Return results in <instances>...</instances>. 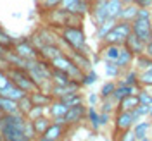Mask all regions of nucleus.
I'll return each instance as SVG.
<instances>
[{"instance_id":"nucleus-1","label":"nucleus","mask_w":152,"mask_h":141,"mask_svg":"<svg viewBox=\"0 0 152 141\" xmlns=\"http://www.w3.org/2000/svg\"><path fill=\"white\" fill-rule=\"evenodd\" d=\"M61 38L67 43L69 48L78 50V52L90 57L92 52H90V47L86 45V36L81 26H66V28H62L61 29Z\"/></svg>"},{"instance_id":"nucleus-2","label":"nucleus","mask_w":152,"mask_h":141,"mask_svg":"<svg viewBox=\"0 0 152 141\" xmlns=\"http://www.w3.org/2000/svg\"><path fill=\"white\" fill-rule=\"evenodd\" d=\"M2 71H4L10 81L18 86V88H21L24 93L29 95V93H33V91H37V90H40L38 85L33 81V77L28 74L26 69H21V67H14V66L5 64V67H4Z\"/></svg>"},{"instance_id":"nucleus-3","label":"nucleus","mask_w":152,"mask_h":141,"mask_svg":"<svg viewBox=\"0 0 152 141\" xmlns=\"http://www.w3.org/2000/svg\"><path fill=\"white\" fill-rule=\"evenodd\" d=\"M132 33V22H126V21H118L114 24V28L105 35V38L100 43H111V45H119L123 47L126 38L130 36Z\"/></svg>"},{"instance_id":"nucleus-4","label":"nucleus","mask_w":152,"mask_h":141,"mask_svg":"<svg viewBox=\"0 0 152 141\" xmlns=\"http://www.w3.org/2000/svg\"><path fill=\"white\" fill-rule=\"evenodd\" d=\"M113 122H114V138H118L121 132L133 129L135 119H133L132 112H128V110H116Z\"/></svg>"},{"instance_id":"nucleus-5","label":"nucleus","mask_w":152,"mask_h":141,"mask_svg":"<svg viewBox=\"0 0 152 141\" xmlns=\"http://www.w3.org/2000/svg\"><path fill=\"white\" fill-rule=\"evenodd\" d=\"M12 50L18 54L19 57H23L24 60H38L40 59V52H38L35 45L29 41V40H21V41H16Z\"/></svg>"},{"instance_id":"nucleus-6","label":"nucleus","mask_w":152,"mask_h":141,"mask_svg":"<svg viewBox=\"0 0 152 141\" xmlns=\"http://www.w3.org/2000/svg\"><path fill=\"white\" fill-rule=\"evenodd\" d=\"M151 24L152 19L135 17L132 21V33H135L140 40H143L147 43V41H151Z\"/></svg>"},{"instance_id":"nucleus-7","label":"nucleus","mask_w":152,"mask_h":141,"mask_svg":"<svg viewBox=\"0 0 152 141\" xmlns=\"http://www.w3.org/2000/svg\"><path fill=\"white\" fill-rule=\"evenodd\" d=\"M85 117H86V107L83 103H78L67 108V112L64 114V122H66L67 127H71V126L80 124Z\"/></svg>"},{"instance_id":"nucleus-8","label":"nucleus","mask_w":152,"mask_h":141,"mask_svg":"<svg viewBox=\"0 0 152 141\" xmlns=\"http://www.w3.org/2000/svg\"><path fill=\"white\" fill-rule=\"evenodd\" d=\"M105 2H107V0H94V2H92L90 14H92V19H94L95 26L102 24L104 21H107V19H109V16H107V7H105Z\"/></svg>"},{"instance_id":"nucleus-9","label":"nucleus","mask_w":152,"mask_h":141,"mask_svg":"<svg viewBox=\"0 0 152 141\" xmlns=\"http://www.w3.org/2000/svg\"><path fill=\"white\" fill-rule=\"evenodd\" d=\"M66 129H67L66 124H59L52 121V124L47 127V131L42 134V138L47 141H61L66 134Z\"/></svg>"},{"instance_id":"nucleus-10","label":"nucleus","mask_w":152,"mask_h":141,"mask_svg":"<svg viewBox=\"0 0 152 141\" xmlns=\"http://www.w3.org/2000/svg\"><path fill=\"white\" fill-rule=\"evenodd\" d=\"M124 47L128 48V50H130L135 57L145 54V41H143V40H140V38L137 36L135 33H130V36L126 38V41H124Z\"/></svg>"},{"instance_id":"nucleus-11","label":"nucleus","mask_w":152,"mask_h":141,"mask_svg":"<svg viewBox=\"0 0 152 141\" xmlns=\"http://www.w3.org/2000/svg\"><path fill=\"white\" fill-rule=\"evenodd\" d=\"M119 52H121V47L119 45H111V43H100V48H99V55L102 60H118L119 57Z\"/></svg>"},{"instance_id":"nucleus-12","label":"nucleus","mask_w":152,"mask_h":141,"mask_svg":"<svg viewBox=\"0 0 152 141\" xmlns=\"http://www.w3.org/2000/svg\"><path fill=\"white\" fill-rule=\"evenodd\" d=\"M29 98H31L33 105H38V107H48V105L56 100L48 91H43V90H37V91L29 93Z\"/></svg>"},{"instance_id":"nucleus-13","label":"nucleus","mask_w":152,"mask_h":141,"mask_svg":"<svg viewBox=\"0 0 152 141\" xmlns=\"http://www.w3.org/2000/svg\"><path fill=\"white\" fill-rule=\"evenodd\" d=\"M24 95H28V93H24V91H23L21 88H18L12 81H9V85H5L2 90H0V96L10 98V100H14V102H18L19 98H23Z\"/></svg>"},{"instance_id":"nucleus-14","label":"nucleus","mask_w":152,"mask_h":141,"mask_svg":"<svg viewBox=\"0 0 152 141\" xmlns=\"http://www.w3.org/2000/svg\"><path fill=\"white\" fill-rule=\"evenodd\" d=\"M116 81L121 83V85H128V86H140L138 85V71H137L135 67H130V69L123 71L121 76H119Z\"/></svg>"},{"instance_id":"nucleus-15","label":"nucleus","mask_w":152,"mask_h":141,"mask_svg":"<svg viewBox=\"0 0 152 141\" xmlns=\"http://www.w3.org/2000/svg\"><path fill=\"white\" fill-rule=\"evenodd\" d=\"M133 62H135V55L123 45V47H121V52H119V57H118V60H116V64L119 66L121 71H126V69L133 67Z\"/></svg>"},{"instance_id":"nucleus-16","label":"nucleus","mask_w":152,"mask_h":141,"mask_svg":"<svg viewBox=\"0 0 152 141\" xmlns=\"http://www.w3.org/2000/svg\"><path fill=\"white\" fill-rule=\"evenodd\" d=\"M38 52H40V59H43V60H47V62H50V60H54L56 57L64 54L62 48L59 47V45H43Z\"/></svg>"},{"instance_id":"nucleus-17","label":"nucleus","mask_w":152,"mask_h":141,"mask_svg":"<svg viewBox=\"0 0 152 141\" xmlns=\"http://www.w3.org/2000/svg\"><path fill=\"white\" fill-rule=\"evenodd\" d=\"M152 127V122L151 121H138V122H135L133 126V132H135V136H137V140H142L145 141L149 138V131H151Z\"/></svg>"},{"instance_id":"nucleus-18","label":"nucleus","mask_w":152,"mask_h":141,"mask_svg":"<svg viewBox=\"0 0 152 141\" xmlns=\"http://www.w3.org/2000/svg\"><path fill=\"white\" fill-rule=\"evenodd\" d=\"M137 12H138V5L137 4H128L123 5V9L118 16V21H126V22H132L133 19L137 17Z\"/></svg>"},{"instance_id":"nucleus-19","label":"nucleus","mask_w":152,"mask_h":141,"mask_svg":"<svg viewBox=\"0 0 152 141\" xmlns=\"http://www.w3.org/2000/svg\"><path fill=\"white\" fill-rule=\"evenodd\" d=\"M138 103H140V102H138V96H137V95H128V96H124V98H121V100L118 102L116 110H128V112H132Z\"/></svg>"},{"instance_id":"nucleus-20","label":"nucleus","mask_w":152,"mask_h":141,"mask_svg":"<svg viewBox=\"0 0 152 141\" xmlns=\"http://www.w3.org/2000/svg\"><path fill=\"white\" fill-rule=\"evenodd\" d=\"M50 79H52L54 85H61V86H67L71 83V77H69L64 71L56 69V67H52V71H50Z\"/></svg>"},{"instance_id":"nucleus-21","label":"nucleus","mask_w":152,"mask_h":141,"mask_svg":"<svg viewBox=\"0 0 152 141\" xmlns=\"http://www.w3.org/2000/svg\"><path fill=\"white\" fill-rule=\"evenodd\" d=\"M116 22H118V19H107V21H104L102 24H99V26H97V31H95V38H97V41H102V40L105 38V35L114 28Z\"/></svg>"},{"instance_id":"nucleus-22","label":"nucleus","mask_w":152,"mask_h":141,"mask_svg":"<svg viewBox=\"0 0 152 141\" xmlns=\"http://www.w3.org/2000/svg\"><path fill=\"white\" fill-rule=\"evenodd\" d=\"M67 107L66 103H62L61 100H54L52 103L48 105V112L52 115V119H57V117H64V114L67 112Z\"/></svg>"},{"instance_id":"nucleus-23","label":"nucleus","mask_w":152,"mask_h":141,"mask_svg":"<svg viewBox=\"0 0 152 141\" xmlns=\"http://www.w3.org/2000/svg\"><path fill=\"white\" fill-rule=\"evenodd\" d=\"M105 7H107V16H109V19H118L119 12L123 9V2L121 0H107L105 2Z\"/></svg>"},{"instance_id":"nucleus-24","label":"nucleus","mask_w":152,"mask_h":141,"mask_svg":"<svg viewBox=\"0 0 152 141\" xmlns=\"http://www.w3.org/2000/svg\"><path fill=\"white\" fill-rule=\"evenodd\" d=\"M104 71H105V76L109 77V79H118L119 76H121V69H119V66L114 62V60H104Z\"/></svg>"},{"instance_id":"nucleus-25","label":"nucleus","mask_w":152,"mask_h":141,"mask_svg":"<svg viewBox=\"0 0 152 141\" xmlns=\"http://www.w3.org/2000/svg\"><path fill=\"white\" fill-rule=\"evenodd\" d=\"M152 66V57H149L147 54H142V55L135 57V62H133V67L140 72V71H145Z\"/></svg>"},{"instance_id":"nucleus-26","label":"nucleus","mask_w":152,"mask_h":141,"mask_svg":"<svg viewBox=\"0 0 152 141\" xmlns=\"http://www.w3.org/2000/svg\"><path fill=\"white\" fill-rule=\"evenodd\" d=\"M52 124V121L45 117V115H40L37 119H33V126H35V131H37V136H42L43 132L47 131V127Z\"/></svg>"},{"instance_id":"nucleus-27","label":"nucleus","mask_w":152,"mask_h":141,"mask_svg":"<svg viewBox=\"0 0 152 141\" xmlns=\"http://www.w3.org/2000/svg\"><path fill=\"white\" fill-rule=\"evenodd\" d=\"M149 112H151V105L138 103L132 110V115H133V119H135V122H138V121H142V119H145V117H149Z\"/></svg>"},{"instance_id":"nucleus-28","label":"nucleus","mask_w":152,"mask_h":141,"mask_svg":"<svg viewBox=\"0 0 152 141\" xmlns=\"http://www.w3.org/2000/svg\"><path fill=\"white\" fill-rule=\"evenodd\" d=\"M62 103H66L67 107H73V105H78V103H83V96L80 91H73V93L66 95V96H62V98H59Z\"/></svg>"},{"instance_id":"nucleus-29","label":"nucleus","mask_w":152,"mask_h":141,"mask_svg":"<svg viewBox=\"0 0 152 141\" xmlns=\"http://www.w3.org/2000/svg\"><path fill=\"white\" fill-rule=\"evenodd\" d=\"M138 85L145 86V88L152 86V66L149 67V69H145V71H140V72H138Z\"/></svg>"},{"instance_id":"nucleus-30","label":"nucleus","mask_w":152,"mask_h":141,"mask_svg":"<svg viewBox=\"0 0 152 141\" xmlns=\"http://www.w3.org/2000/svg\"><path fill=\"white\" fill-rule=\"evenodd\" d=\"M116 86H118V81H116V79H111V81L104 83V86L100 88V98H109V96H113Z\"/></svg>"},{"instance_id":"nucleus-31","label":"nucleus","mask_w":152,"mask_h":141,"mask_svg":"<svg viewBox=\"0 0 152 141\" xmlns=\"http://www.w3.org/2000/svg\"><path fill=\"white\" fill-rule=\"evenodd\" d=\"M86 117H88V121L92 124L94 131H99V129H100V126H99V112L95 110L94 105H90V107L86 108Z\"/></svg>"},{"instance_id":"nucleus-32","label":"nucleus","mask_w":152,"mask_h":141,"mask_svg":"<svg viewBox=\"0 0 152 141\" xmlns=\"http://www.w3.org/2000/svg\"><path fill=\"white\" fill-rule=\"evenodd\" d=\"M137 96H138V102L142 105H152V93L145 88V86H140V88H138Z\"/></svg>"},{"instance_id":"nucleus-33","label":"nucleus","mask_w":152,"mask_h":141,"mask_svg":"<svg viewBox=\"0 0 152 141\" xmlns=\"http://www.w3.org/2000/svg\"><path fill=\"white\" fill-rule=\"evenodd\" d=\"M18 108H19V112L24 114V115L33 108V102H31L29 95H24L23 98H19V100H18Z\"/></svg>"},{"instance_id":"nucleus-34","label":"nucleus","mask_w":152,"mask_h":141,"mask_svg":"<svg viewBox=\"0 0 152 141\" xmlns=\"http://www.w3.org/2000/svg\"><path fill=\"white\" fill-rule=\"evenodd\" d=\"M116 102L113 100V96L109 98H100V110L99 112H107V114H113L116 110Z\"/></svg>"},{"instance_id":"nucleus-35","label":"nucleus","mask_w":152,"mask_h":141,"mask_svg":"<svg viewBox=\"0 0 152 141\" xmlns=\"http://www.w3.org/2000/svg\"><path fill=\"white\" fill-rule=\"evenodd\" d=\"M61 2L62 0H42L40 2V7L43 9V12H48V10H52V9L61 7Z\"/></svg>"},{"instance_id":"nucleus-36","label":"nucleus","mask_w":152,"mask_h":141,"mask_svg":"<svg viewBox=\"0 0 152 141\" xmlns=\"http://www.w3.org/2000/svg\"><path fill=\"white\" fill-rule=\"evenodd\" d=\"M0 45L5 48V50H10V48L14 47V40H12V38H10L4 29L0 31Z\"/></svg>"},{"instance_id":"nucleus-37","label":"nucleus","mask_w":152,"mask_h":141,"mask_svg":"<svg viewBox=\"0 0 152 141\" xmlns=\"http://www.w3.org/2000/svg\"><path fill=\"white\" fill-rule=\"evenodd\" d=\"M97 79H99V76H97V72L92 69V71L85 72V77H83L81 85H83V86H90V85H94V83H97Z\"/></svg>"},{"instance_id":"nucleus-38","label":"nucleus","mask_w":152,"mask_h":141,"mask_svg":"<svg viewBox=\"0 0 152 141\" xmlns=\"http://www.w3.org/2000/svg\"><path fill=\"white\" fill-rule=\"evenodd\" d=\"M43 110H45V107H38V105H33V108H31V110L26 114V117L33 121V119H37V117H40V115H43Z\"/></svg>"},{"instance_id":"nucleus-39","label":"nucleus","mask_w":152,"mask_h":141,"mask_svg":"<svg viewBox=\"0 0 152 141\" xmlns=\"http://www.w3.org/2000/svg\"><path fill=\"white\" fill-rule=\"evenodd\" d=\"M109 122H111V114L99 112V126H100V127H105Z\"/></svg>"},{"instance_id":"nucleus-40","label":"nucleus","mask_w":152,"mask_h":141,"mask_svg":"<svg viewBox=\"0 0 152 141\" xmlns=\"http://www.w3.org/2000/svg\"><path fill=\"white\" fill-rule=\"evenodd\" d=\"M133 4H137L138 7H147V9H152V0H135Z\"/></svg>"},{"instance_id":"nucleus-41","label":"nucleus","mask_w":152,"mask_h":141,"mask_svg":"<svg viewBox=\"0 0 152 141\" xmlns=\"http://www.w3.org/2000/svg\"><path fill=\"white\" fill-rule=\"evenodd\" d=\"M99 102H100V95L92 93L90 96H88V103H90V105H94V107H95V105L99 103Z\"/></svg>"},{"instance_id":"nucleus-42","label":"nucleus","mask_w":152,"mask_h":141,"mask_svg":"<svg viewBox=\"0 0 152 141\" xmlns=\"http://www.w3.org/2000/svg\"><path fill=\"white\" fill-rule=\"evenodd\" d=\"M145 54H147L149 57H152V40L145 43Z\"/></svg>"},{"instance_id":"nucleus-43","label":"nucleus","mask_w":152,"mask_h":141,"mask_svg":"<svg viewBox=\"0 0 152 141\" xmlns=\"http://www.w3.org/2000/svg\"><path fill=\"white\" fill-rule=\"evenodd\" d=\"M121 2H123V5H128V4H133L135 0H121Z\"/></svg>"},{"instance_id":"nucleus-44","label":"nucleus","mask_w":152,"mask_h":141,"mask_svg":"<svg viewBox=\"0 0 152 141\" xmlns=\"http://www.w3.org/2000/svg\"><path fill=\"white\" fill-rule=\"evenodd\" d=\"M4 52H5V48H4L2 45H0V54H2V55H4Z\"/></svg>"},{"instance_id":"nucleus-45","label":"nucleus","mask_w":152,"mask_h":141,"mask_svg":"<svg viewBox=\"0 0 152 141\" xmlns=\"http://www.w3.org/2000/svg\"><path fill=\"white\" fill-rule=\"evenodd\" d=\"M149 117L152 119V105H151V112H149Z\"/></svg>"},{"instance_id":"nucleus-46","label":"nucleus","mask_w":152,"mask_h":141,"mask_svg":"<svg viewBox=\"0 0 152 141\" xmlns=\"http://www.w3.org/2000/svg\"><path fill=\"white\" fill-rule=\"evenodd\" d=\"M37 141H47V140H43V138H42V136H40V140H37Z\"/></svg>"},{"instance_id":"nucleus-47","label":"nucleus","mask_w":152,"mask_h":141,"mask_svg":"<svg viewBox=\"0 0 152 141\" xmlns=\"http://www.w3.org/2000/svg\"><path fill=\"white\" fill-rule=\"evenodd\" d=\"M151 40H152V24H151Z\"/></svg>"},{"instance_id":"nucleus-48","label":"nucleus","mask_w":152,"mask_h":141,"mask_svg":"<svg viewBox=\"0 0 152 141\" xmlns=\"http://www.w3.org/2000/svg\"><path fill=\"white\" fill-rule=\"evenodd\" d=\"M135 141H142V140H135Z\"/></svg>"},{"instance_id":"nucleus-49","label":"nucleus","mask_w":152,"mask_h":141,"mask_svg":"<svg viewBox=\"0 0 152 141\" xmlns=\"http://www.w3.org/2000/svg\"><path fill=\"white\" fill-rule=\"evenodd\" d=\"M90 2H94V0H90Z\"/></svg>"},{"instance_id":"nucleus-50","label":"nucleus","mask_w":152,"mask_h":141,"mask_svg":"<svg viewBox=\"0 0 152 141\" xmlns=\"http://www.w3.org/2000/svg\"><path fill=\"white\" fill-rule=\"evenodd\" d=\"M149 88H152V86H149Z\"/></svg>"},{"instance_id":"nucleus-51","label":"nucleus","mask_w":152,"mask_h":141,"mask_svg":"<svg viewBox=\"0 0 152 141\" xmlns=\"http://www.w3.org/2000/svg\"><path fill=\"white\" fill-rule=\"evenodd\" d=\"M0 31H2V28H0Z\"/></svg>"}]
</instances>
